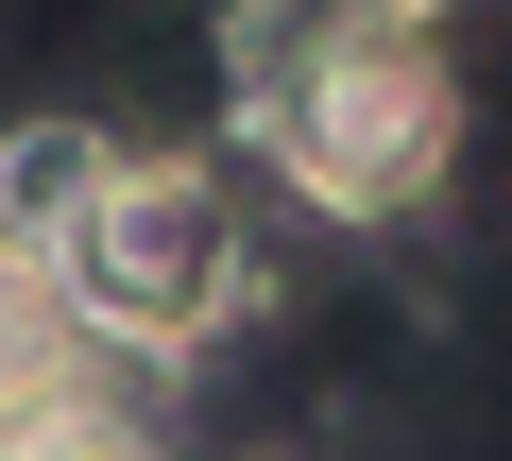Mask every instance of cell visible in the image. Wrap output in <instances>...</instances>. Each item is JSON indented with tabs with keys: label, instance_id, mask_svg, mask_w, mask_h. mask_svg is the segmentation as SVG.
Returning a JSON list of instances; mask_svg holds the SVG:
<instances>
[{
	"label": "cell",
	"instance_id": "cell-4",
	"mask_svg": "<svg viewBox=\"0 0 512 461\" xmlns=\"http://www.w3.org/2000/svg\"><path fill=\"white\" fill-rule=\"evenodd\" d=\"M52 393H69V291H52V257L0 240V427H35Z\"/></svg>",
	"mask_w": 512,
	"mask_h": 461
},
{
	"label": "cell",
	"instance_id": "cell-5",
	"mask_svg": "<svg viewBox=\"0 0 512 461\" xmlns=\"http://www.w3.org/2000/svg\"><path fill=\"white\" fill-rule=\"evenodd\" d=\"M0 461H171V444H154V427H137V410H103V393H86V376H69V393H52V410H35V427H0Z\"/></svg>",
	"mask_w": 512,
	"mask_h": 461
},
{
	"label": "cell",
	"instance_id": "cell-2",
	"mask_svg": "<svg viewBox=\"0 0 512 461\" xmlns=\"http://www.w3.org/2000/svg\"><path fill=\"white\" fill-rule=\"evenodd\" d=\"M52 291H69V342H120V359H188L222 342V308L256 291V240H239V188L205 154H137L69 240H52Z\"/></svg>",
	"mask_w": 512,
	"mask_h": 461
},
{
	"label": "cell",
	"instance_id": "cell-1",
	"mask_svg": "<svg viewBox=\"0 0 512 461\" xmlns=\"http://www.w3.org/2000/svg\"><path fill=\"white\" fill-rule=\"evenodd\" d=\"M239 120L308 222H410L461 154V69L427 18H308L239 52Z\"/></svg>",
	"mask_w": 512,
	"mask_h": 461
},
{
	"label": "cell",
	"instance_id": "cell-3",
	"mask_svg": "<svg viewBox=\"0 0 512 461\" xmlns=\"http://www.w3.org/2000/svg\"><path fill=\"white\" fill-rule=\"evenodd\" d=\"M120 171H137V137H120V120H69V103H52V120H18V137H0V240L52 257Z\"/></svg>",
	"mask_w": 512,
	"mask_h": 461
}]
</instances>
